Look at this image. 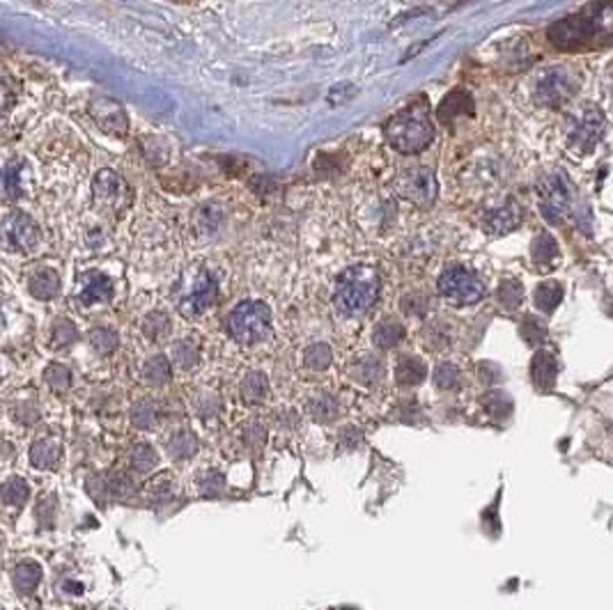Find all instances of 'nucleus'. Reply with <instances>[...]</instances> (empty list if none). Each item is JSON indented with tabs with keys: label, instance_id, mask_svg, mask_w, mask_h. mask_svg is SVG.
<instances>
[{
	"label": "nucleus",
	"instance_id": "17",
	"mask_svg": "<svg viewBox=\"0 0 613 610\" xmlns=\"http://www.w3.org/2000/svg\"><path fill=\"white\" fill-rule=\"evenodd\" d=\"M473 113V96L466 90H453L439 106V119L443 125H450L455 118L460 115H471Z\"/></svg>",
	"mask_w": 613,
	"mask_h": 610
},
{
	"label": "nucleus",
	"instance_id": "18",
	"mask_svg": "<svg viewBox=\"0 0 613 610\" xmlns=\"http://www.w3.org/2000/svg\"><path fill=\"white\" fill-rule=\"evenodd\" d=\"M63 457V447L57 441H37L30 447V463L40 470H53Z\"/></svg>",
	"mask_w": 613,
	"mask_h": 610
},
{
	"label": "nucleus",
	"instance_id": "35",
	"mask_svg": "<svg viewBox=\"0 0 613 610\" xmlns=\"http://www.w3.org/2000/svg\"><path fill=\"white\" fill-rule=\"evenodd\" d=\"M331 349L324 342H318V345H310L306 349V354H303V362H306V368L310 370H326L331 365Z\"/></svg>",
	"mask_w": 613,
	"mask_h": 610
},
{
	"label": "nucleus",
	"instance_id": "23",
	"mask_svg": "<svg viewBox=\"0 0 613 610\" xmlns=\"http://www.w3.org/2000/svg\"><path fill=\"white\" fill-rule=\"evenodd\" d=\"M404 338V328L400 322H393V319H387V322H381L379 326L375 328V333H372V342H375V347H379V349H393V347H398L400 342H402Z\"/></svg>",
	"mask_w": 613,
	"mask_h": 610
},
{
	"label": "nucleus",
	"instance_id": "10",
	"mask_svg": "<svg viewBox=\"0 0 613 610\" xmlns=\"http://www.w3.org/2000/svg\"><path fill=\"white\" fill-rule=\"evenodd\" d=\"M398 193L409 202L427 207L437 198V179L434 172L427 168H411L404 170L398 177Z\"/></svg>",
	"mask_w": 613,
	"mask_h": 610
},
{
	"label": "nucleus",
	"instance_id": "47",
	"mask_svg": "<svg viewBox=\"0 0 613 610\" xmlns=\"http://www.w3.org/2000/svg\"><path fill=\"white\" fill-rule=\"evenodd\" d=\"M338 441H341V446L345 447V450H354V447L361 446V441H364V434H361L356 427H345V430L338 434Z\"/></svg>",
	"mask_w": 613,
	"mask_h": 610
},
{
	"label": "nucleus",
	"instance_id": "39",
	"mask_svg": "<svg viewBox=\"0 0 613 610\" xmlns=\"http://www.w3.org/2000/svg\"><path fill=\"white\" fill-rule=\"evenodd\" d=\"M172 361L182 370H191L198 365L200 356L195 347H191L188 342H177V345H172Z\"/></svg>",
	"mask_w": 613,
	"mask_h": 610
},
{
	"label": "nucleus",
	"instance_id": "41",
	"mask_svg": "<svg viewBox=\"0 0 613 610\" xmlns=\"http://www.w3.org/2000/svg\"><path fill=\"white\" fill-rule=\"evenodd\" d=\"M522 338L526 339L528 345H540L547 338V326L540 322L538 316H526L522 324Z\"/></svg>",
	"mask_w": 613,
	"mask_h": 610
},
{
	"label": "nucleus",
	"instance_id": "26",
	"mask_svg": "<svg viewBox=\"0 0 613 610\" xmlns=\"http://www.w3.org/2000/svg\"><path fill=\"white\" fill-rule=\"evenodd\" d=\"M531 255H533L535 264H551L558 257L556 239L547 234V232H540L538 237L533 239V243H531Z\"/></svg>",
	"mask_w": 613,
	"mask_h": 610
},
{
	"label": "nucleus",
	"instance_id": "33",
	"mask_svg": "<svg viewBox=\"0 0 613 610\" xmlns=\"http://www.w3.org/2000/svg\"><path fill=\"white\" fill-rule=\"evenodd\" d=\"M131 423L138 430H152L157 424V407L152 400H141L131 408Z\"/></svg>",
	"mask_w": 613,
	"mask_h": 610
},
{
	"label": "nucleus",
	"instance_id": "24",
	"mask_svg": "<svg viewBox=\"0 0 613 610\" xmlns=\"http://www.w3.org/2000/svg\"><path fill=\"white\" fill-rule=\"evenodd\" d=\"M28 496H30V486L28 482L23 480V477H10L5 484L0 486V498H3V503L11 505V507H23L26 500H28Z\"/></svg>",
	"mask_w": 613,
	"mask_h": 610
},
{
	"label": "nucleus",
	"instance_id": "1",
	"mask_svg": "<svg viewBox=\"0 0 613 610\" xmlns=\"http://www.w3.org/2000/svg\"><path fill=\"white\" fill-rule=\"evenodd\" d=\"M611 0H597L577 14L561 19L547 30V40L563 53L591 51L611 42Z\"/></svg>",
	"mask_w": 613,
	"mask_h": 610
},
{
	"label": "nucleus",
	"instance_id": "32",
	"mask_svg": "<svg viewBox=\"0 0 613 610\" xmlns=\"http://www.w3.org/2000/svg\"><path fill=\"white\" fill-rule=\"evenodd\" d=\"M269 381L262 372H250L246 374L244 381H241V397L246 401H260L262 397L267 395Z\"/></svg>",
	"mask_w": 613,
	"mask_h": 610
},
{
	"label": "nucleus",
	"instance_id": "48",
	"mask_svg": "<svg viewBox=\"0 0 613 610\" xmlns=\"http://www.w3.org/2000/svg\"><path fill=\"white\" fill-rule=\"evenodd\" d=\"M478 370H480V379H483V384H496V381L503 379V374H501V370L496 368V365L483 362Z\"/></svg>",
	"mask_w": 613,
	"mask_h": 610
},
{
	"label": "nucleus",
	"instance_id": "28",
	"mask_svg": "<svg viewBox=\"0 0 613 610\" xmlns=\"http://www.w3.org/2000/svg\"><path fill=\"white\" fill-rule=\"evenodd\" d=\"M129 461L138 473H149L159 463V454H157V450L149 443H136V446L131 447Z\"/></svg>",
	"mask_w": 613,
	"mask_h": 610
},
{
	"label": "nucleus",
	"instance_id": "22",
	"mask_svg": "<svg viewBox=\"0 0 613 610\" xmlns=\"http://www.w3.org/2000/svg\"><path fill=\"white\" fill-rule=\"evenodd\" d=\"M198 453V436L188 430H180L168 438V454L172 459H188Z\"/></svg>",
	"mask_w": 613,
	"mask_h": 610
},
{
	"label": "nucleus",
	"instance_id": "45",
	"mask_svg": "<svg viewBox=\"0 0 613 610\" xmlns=\"http://www.w3.org/2000/svg\"><path fill=\"white\" fill-rule=\"evenodd\" d=\"M264 441H267V431H264V427H260V424H250L249 430L244 431V443L249 447H253V450L264 446Z\"/></svg>",
	"mask_w": 613,
	"mask_h": 610
},
{
	"label": "nucleus",
	"instance_id": "30",
	"mask_svg": "<svg viewBox=\"0 0 613 610\" xmlns=\"http://www.w3.org/2000/svg\"><path fill=\"white\" fill-rule=\"evenodd\" d=\"M142 377H145V381L152 385L168 384V381H171V362H168V358L165 356L149 358V361L145 362V368H142Z\"/></svg>",
	"mask_w": 613,
	"mask_h": 610
},
{
	"label": "nucleus",
	"instance_id": "11",
	"mask_svg": "<svg viewBox=\"0 0 613 610\" xmlns=\"http://www.w3.org/2000/svg\"><path fill=\"white\" fill-rule=\"evenodd\" d=\"M522 207L517 204L515 198L506 200V202L496 207V210H487L480 216V225L487 232L489 237H503V234H510L517 227L522 225Z\"/></svg>",
	"mask_w": 613,
	"mask_h": 610
},
{
	"label": "nucleus",
	"instance_id": "12",
	"mask_svg": "<svg viewBox=\"0 0 613 610\" xmlns=\"http://www.w3.org/2000/svg\"><path fill=\"white\" fill-rule=\"evenodd\" d=\"M216 296H218V285H216L214 276L203 273L198 283H195V287L191 289V294L182 301V312L187 316L203 315V312L214 303Z\"/></svg>",
	"mask_w": 613,
	"mask_h": 610
},
{
	"label": "nucleus",
	"instance_id": "19",
	"mask_svg": "<svg viewBox=\"0 0 613 610\" xmlns=\"http://www.w3.org/2000/svg\"><path fill=\"white\" fill-rule=\"evenodd\" d=\"M11 581H14L17 592L21 594L34 592V588H37L42 581V567L37 565V562H33V560H23V562H19V565L14 567V576H11Z\"/></svg>",
	"mask_w": 613,
	"mask_h": 610
},
{
	"label": "nucleus",
	"instance_id": "50",
	"mask_svg": "<svg viewBox=\"0 0 613 610\" xmlns=\"http://www.w3.org/2000/svg\"><path fill=\"white\" fill-rule=\"evenodd\" d=\"M172 3H194V0H172Z\"/></svg>",
	"mask_w": 613,
	"mask_h": 610
},
{
	"label": "nucleus",
	"instance_id": "27",
	"mask_svg": "<svg viewBox=\"0 0 613 610\" xmlns=\"http://www.w3.org/2000/svg\"><path fill=\"white\" fill-rule=\"evenodd\" d=\"M425 365H423V361L420 358L414 356H407L400 361L398 370H395V377H398V381L402 385H416L420 384V381L425 379Z\"/></svg>",
	"mask_w": 613,
	"mask_h": 610
},
{
	"label": "nucleus",
	"instance_id": "36",
	"mask_svg": "<svg viewBox=\"0 0 613 610\" xmlns=\"http://www.w3.org/2000/svg\"><path fill=\"white\" fill-rule=\"evenodd\" d=\"M524 299V287L517 280H503L499 287V301L506 310H517Z\"/></svg>",
	"mask_w": 613,
	"mask_h": 610
},
{
	"label": "nucleus",
	"instance_id": "31",
	"mask_svg": "<svg viewBox=\"0 0 613 610\" xmlns=\"http://www.w3.org/2000/svg\"><path fill=\"white\" fill-rule=\"evenodd\" d=\"M352 374L354 379L361 381V384H375V381H379L384 377V365L375 356H365L354 365Z\"/></svg>",
	"mask_w": 613,
	"mask_h": 610
},
{
	"label": "nucleus",
	"instance_id": "37",
	"mask_svg": "<svg viewBox=\"0 0 613 610\" xmlns=\"http://www.w3.org/2000/svg\"><path fill=\"white\" fill-rule=\"evenodd\" d=\"M485 408H487L492 416H496V418H503V416H508L512 408V400L508 393H503V390H492V393H487L483 400Z\"/></svg>",
	"mask_w": 613,
	"mask_h": 610
},
{
	"label": "nucleus",
	"instance_id": "16",
	"mask_svg": "<svg viewBox=\"0 0 613 610\" xmlns=\"http://www.w3.org/2000/svg\"><path fill=\"white\" fill-rule=\"evenodd\" d=\"M122 179L115 175L113 170H102L97 177H95V184H92V191H95V198L102 207H115L122 195Z\"/></svg>",
	"mask_w": 613,
	"mask_h": 610
},
{
	"label": "nucleus",
	"instance_id": "4",
	"mask_svg": "<svg viewBox=\"0 0 613 610\" xmlns=\"http://www.w3.org/2000/svg\"><path fill=\"white\" fill-rule=\"evenodd\" d=\"M227 333L241 345H256L272 333V310L262 301H241L227 315Z\"/></svg>",
	"mask_w": 613,
	"mask_h": 610
},
{
	"label": "nucleus",
	"instance_id": "20",
	"mask_svg": "<svg viewBox=\"0 0 613 610\" xmlns=\"http://www.w3.org/2000/svg\"><path fill=\"white\" fill-rule=\"evenodd\" d=\"M556 358L551 356L549 351H538L533 358V381L540 390H549L556 381Z\"/></svg>",
	"mask_w": 613,
	"mask_h": 610
},
{
	"label": "nucleus",
	"instance_id": "40",
	"mask_svg": "<svg viewBox=\"0 0 613 610\" xmlns=\"http://www.w3.org/2000/svg\"><path fill=\"white\" fill-rule=\"evenodd\" d=\"M46 384L57 393H65L72 385V372L65 365H49L46 368Z\"/></svg>",
	"mask_w": 613,
	"mask_h": 610
},
{
	"label": "nucleus",
	"instance_id": "8",
	"mask_svg": "<svg viewBox=\"0 0 613 610\" xmlns=\"http://www.w3.org/2000/svg\"><path fill=\"white\" fill-rule=\"evenodd\" d=\"M40 227L26 214H14L3 223L0 241L10 253L30 255L40 246Z\"/></svg>",
	"mask_w": 613,
	"mask_h": 610
},
{
	"label": "nucleus",
	"instance_id": "34",
	"mask_svg": "<svg viewBox=\"0 0 613 610\" xmlns=\"http://www.w3.org/2000/svg\"><path fill=\"white\" fill-rule=\"evenodd\" d=\"M90 345L95 347L97 354L108 356V354H113V351L118 349L119 338L115 331H111V328H95V331L90 333Z\"/></svg>",
	"mask_w": 613,
	"mask_h": 610
},
{
	"label": "nucleus",
	"instance_id": "42",
	"mask_svg": "<svg viewBox=\"0 0 613 610\" xmlns=\"http://www.w3.org/2000/svg\"><path fill=\"white\" fill-rule=\"evenodd\" d=\"M19 99V83L10 74H0V108L7 111L17 103Z\"/></svg>",
	"mask_w": 613,
	"mask_h": 610
},
{
	"label": "nucleus",
	"instance_id": "43",
	"mask_svg": "<svg viewBox=\"0 0 613 610\" xmlns=\"http://www.w3.org/2000/svg\"><path fill=\"white\" fill-rule=\"evenodd\" d=\"M168 328H171V322H168V316L165 315H149L148 322H145V333L149 335V338H164L165 333H168Z\"/></svg>",
	"mask_w": 613,
	"mask_h": 610
},
{
	"label": "nucleus",
	"instance_id": "6",
	"mask_svg": "<svg viewBox=\"0 0 613 610\" xmlns=\"http://www.w3.org/2000/svg\"><path fill=\"white\" fill-rule=\"evenodd\" d=\"M439 292L453 303H478L485 296V283L478 273L462 264L448 266L439 278Z\"/></svg>",
	"mask_w": 613,
	"mask_h": 610
},
{
	"label": "nucleus",
	"instance_id": "25",
	"mask_svg": "<svg viewBox=\"0 0 613 610\" xmlns=\"http://www.w3.org/2000/svg\"><path fill=\"white\" fill-rule=\"evenodd\" d=\"M563 301V287L556 280H547L535 289V305L542 312H554Z\"/></svg>",
	"mask_w": 613,
	"mask_h": 610
},
{
	"label": "nucleus",
	"instance_id": "46",
	"mask_svg": "<svg viewBox=\"0 0 613 610\" xmlns=\"http://www.w3.org/2000/svg\"><path fill=\"white\" fill-rule=\"evenodd\" d=\"M223 475L221 473H207L203 480V496H218L223 492Z\"/></svg>",
	"mask_w": 613,
	"mask_h": 610
},
{
	"label": "nucleus",
	"instance_id": "29",
	"mask_svg": "<svg viewBox=\"0 0 613 610\" xmlns=\"http://www.w3.org/2000/svg\"><path fill=\"white\" fill-rule=\"evenodd\" d=\"M308 411H310V416L318 423H329V420L335 418V413H338V401L329 393H319V395H315L310 400Z\"/></svg>",
	"mask_w": 613,
	"mask_h": 610
},
{
	"label": "nucleus",
	"instance_id": "5",
	"mask_svg": "<svg viewBox=\"0 0 613 610\" xmlns=\"http://www.w3.org/2000/svg\"><path fill=\"white\" fill-rule=\"evenodd\" d=\"M538 198L540 214L545 216L547 223L556 225L568 216L574 202V188L570 184V177L565 175V170H554L551 175L540 181Z\"/></svg>",
	"mask_w": 613,
	"mask_h": 610
},
{
	"label": "nucleus",
	"instance_id": "13",
	"mask_svg": "<svg viewBox=\"0 0 613 610\" xmlns=\"http://www.w3.org/2000/svg\"><path fill=\"white\" fill-rule=\"evenodd\" d=\"M111 296H113V283L103 273L90 271L80 278L79 301L83 305L103 303V301H111Z\"/></svg>",
	"mask_w": 613,
	"mask_h": 610
},
{
	"label": "nucleus",
	"instance_id": "49",
	"mask_svg": "<svg viewBox=\"0 0 613 610\" xmlns=\"http://www.w3.org/2000/svg\"><path fill=\"white\" fill-rule=\"evenodd\" d=\"M216 411H218V400L216 397H210V400L203 401V408H200L203 416H214Z\"/></svg>",
	"mask_w": 613,
	"mask_h": 610
},
{
	"label": "nucleus",
	"instance_id": "2",
	"mask_svg": "<svg viewBox=\"0 0 613 610\" xmlns=\"http://www.w3.org/2000/svg\"><path fill=\"white\" fill-rule=\"evenodd\" d=\"M384 136L393 149L402 154H418L434 141V122L430 115V103L425 96H418L398 113L393 115L384 126Z\"/></svg>",
	"mask_w": 613,
	"mask_h": 610
},
{
	"label": "nucleus",
	"instance_id": "9",
	"mask_svg": "<svg viewBox=\"0 0 613 610\" xmlns=\"http://www.w3.org/2000/svg\"><path fill=\"white\" fill-rule=\"evenodd\" d=\"M604 125H607V119H604L602 111L597 106H586V111L577 119V125L570 131V148L581 154L595 149L604 133Z\"/></svg>",
	"mask_w": 613,
	"mask_h": 610
},
{
	"label": "nucleus",
	"instance_id": "44",
	"mask_svg": "<svg viewBox=\"0 0 613 610\" xmlns=\"http://www.w3.org/2000/svg\"><path fill=\"white\" fill-rule=\"evenodd\" d=\"M53 345L56 347H67V345H72L76 339V328L72 326L69 322H57L56 324V331H53Z\"/></svg>",
	"mask_w": 613,
	"mask_h": 610
},
{
	"label": "nucleus",
	"instance_id": "38",
	"mask_svg": "<svg viewBox=\"0 0 613 610\" xmlns=\"http://www.w3.org/2000/svg\"><path fill=\"white\" fill-rule=\"evenodd\" d=\"M460 370L455 368L453 362H441L437 370H434V384L441 390H453L460 385Z\"/></svg>",
	"mask_w": 613,
	"mask_h": 610
},
{
	"label": "nucleus",
	"instance_id": "21",
	"mask_svg": "<svg viewBox=\"0 0 613 610\" xmlns=\"http://www.w3.org/2000/svg\"><path fill=\"white\" fill-rule=\"evenodd\" d=\"M30 292L40 301H51L60 292V278L51 269H42L30 278Z\"/></svg>",
	"mask_w": 613,
	"mask_h": 610
},
{
	"label": "nucleus",
	"instance_id": "7",
	"mask_svg": "<svg viewBox=\"0 0 613 610\" xmlns=\"http://www.w3.org/2000/svg\"><path fill=\"white\" fill-rule=\"evenodd\" d=\"M579 92V79L570 69H549L535 85V102L545 108H558L568 103Z\"/></svg>",
	"mask_w": 613,
	"mask_h": 610
},
{
	"label": "nucleus",
	"instance_id": "3",
	"mask_svg": "<svg viewBox=\"0 0 613 610\" xmlns=\"http://www.w3.org/2000/svg\"><path fill=\"white\" fill-rule=\"evenodd\" d=\"M379 296V273L372 266H352L335 283L333 303L345 316H361Z\"/></svg>",
	"mask_w": 613,
	"mask_h": 610
},
{
	"label": "nucleus",
	"instance_id": "15",
	"mask_svg": "<svg viewBox=\"0 0 613 610\" xmlns=\"http://www.w3.org/2000/svg\"><path fill=\"white\" fill-rule=\"evenodd\" d=\"M92 113H95V119L99 122V126L111 133H125L126 131V115L122 111V106L111 99H99L95 106H92Z\"/></svg>",
	"mask_w": 613,
	"mask_h": 610
},
{
	"label": "nucleus",
	"instance_id": "14",
	"mask_svg": "<svg viewBox=\"0 0 613 610\" xmlns=\"http://www.w3.org/2000/svg\"><path fill=\"white\" fill-rule=\"evenodd\" d=\"M26 165L21 161H10L0 168V200L5 202H17L26 191V179H23Z\"/></svg>",
	"mask_w": 613,
	"mask_h": 610
}]
</instances>
